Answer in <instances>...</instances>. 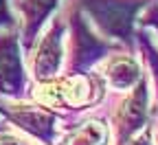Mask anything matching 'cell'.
Instances as JSON below:
<instances>
[{
    "mask_svg": "<svg viewBox=\"0 0 158 145\" xmlns=\"http://www.w3.org/2000/svg\"><path fill=\"white\" fill-rule=\"evenodd\" d=\"M108 97V86L99 70L86 73H59L46 81L29 84L27 99L44 103L53 110H62L64 119L86 114L88 110L101 106Z\"/></svg>",
    "mask_w": 158,
    "mask_h": 145,
    "instance_id": "6da1fadb",
    "label": "cell"
},
{
    "mask_svg": "<svg viewBox=\"0 0 158 145\" xmlns=\"http://www.w3.org/2000/svg\"><path fill=\"white\" fill-rule=\"evenodd\" d=\"M62 11L66 15V57L62 73L92 70L108 55L125 49L114 40L103 37L73 0H62Z\"/></svg>",
    "mask_w": 158,
    "mask_h": 145,
    "instance_id": "7a4b0ae2",
    "label": "cell"
},
{
    "mask_svg": "<svg viewBox=\"0 0 158 145\" xmlns=\"http://www.w3.org/2000/svg\"><path fill=\"white\" fill-rule=\"evenodd\" d=\"M84 11L88 22L108 40H114L127 51H134L136 20L154 0H73Z\"/></svg>",
    "mask_w": 158,
    "mask_h": 145,
    "instance_id": "3957f363",
    "label": "cell"
},
{
    "mask_svg": "<svg viewBox=\"0 0 158 145\" xmlns=\"http://www.w3.org/2000/svg\"><path fill=\"white\" fill-rule=\"evenodd\" d=\"M0 117L5 119L9 128L27 134L40 145H57L59 136H62L64 114L31 99L0 97Z\"/></svg>",
    "mask_w": 158,
    "mask_h": 145,
    "instance_id": "277c9868",
    "label": "cell"
},
{
    "mask_svg": "<svg viewBox=\"0 0 158 145\" xmlns=\"http://www.w3.org/2000/svg\"><path fill=\"white\" fill-rule=\"evenodd\" d=\"M64 57H66V15L59 7L44 24V29L40 31L37 40L24 55V62L33 81H46L64 70Z\"/></svg>",
    "mask_w": 158,
    "mask_h": 145,
    "instance_id": "5b68a950",
    "label": "cell"
},
{
    "mask_svg": "<svg viewBox=\"0 0 158 145\" xmlns=\"http://www.w3.org/2000/svg\"><path fill=\"white\" fill-rule=\"evenodd\" d=\"M152 110L154 103H152L149 79L147 75H143L127 92H121V97L114 101V108L108 114L112 143L123 145L130 136L141 132L152 119Z\"/></svg>",
    "mask_w": 158,
    "mask_h": 145,
    "instance_id": "8992f818",
    "label": "cell"
},
{
    "mask_svg": "<svg viewBox=\"0 0 158 145\" xmlns=\"http://www.w3.org/2000/svg\"><path fill=\"white\" fill-rule=\"evenodd\" d=\"M29 75L24 49L20 44V31H0V97L2 99H27Z\"/></svg>",
    "mask_w": 158,
    "mask_h": 145,
    "instance_id": "52a82bcc",
    "label": "cell"
},
{
    "mask_svg": "<svg viewBox=\"0 0 158 145\" xmlns=\"http://www.w3.org/2000/svg\"><path fill=\"white\" fill-rule=\"evenodd\" d=\"M13 11L18 15V31L20 44L24 49V55L37 40L40 31L51 20V15L62 7V0H11Z\"/></svg>",
    "mask_w": 158,
    "mask_h": 145,
    "instance_id": "ba28073f",
    "label": "cell"
},
{
    "mask_svg": "<svg viewBox=\"0 0 158 145\" xmlns=\"http://www.w3.org/2000/svg\"><path fill=\"white\" fill-rule=\"evenodd\" d=\"M64 136H59L57 145H110L112 130L108 117L101 114H79L62 123Z\"/></svg>",
    "mask_w": 158,
    "mask_h": 145,
    "instance_id": "9c48e42d",
    "label": "cell"
},
{
    "mask_svg": "<svg viewBox=\"0 0 158 145\" xmlns=\"http://www.w3.org/2000/svg\"><path fill=\"white\" fill-rule=\"evenodd\" d=\"M97 68H99V75L103 77L106 86L112 92H127L145 75L138 55L127 49H121V51L108 55L103 62L97 64Z\"/></svg>",
    "mask_w": 158,
    "mask_h": 145,
    "instance_id": "30bf717a",
    "label": "cell"
},
{
    "mask_svg": "<svg viewBox=\"0 0 158 145\" xmlns=\"http://www.w3.org/2000/svg\"><path fill=\"white\" fill-rule=\"evenodd\" d=\"M134 51L141 59V66L147 70V79L154 86L156 106H158V42L149 29L136 24L134 29Z\"/></svg>",
    "mask_w": 158,
    "mask_h": 145,
    "instance_id": "8fae6325",
    "label": "cell"
},
{
    "mask_svg": "<svg viewBox=\"0 0 158 145\" xmlns=\"http://www.w3.org/2000/svg\"><path fill=\"white\" fill-rule=\"evenodd\" d=\"M136 24H141V27L149 29V31H152V35L156 37V42H158V0L149 2L141 13H138Z\"/></svg>",
    "mask_w": 158,
    "mask_h": 145,
    "instance_id": "7c38bea8",
    "label": "cell"
},
{
    "mask_svg": "<svg viewBox=\"0 0 158 145\" xmlns=\"http://www.w3.org/2000/svg\"><path fill=\"white\" fill-rule=\"evenodd\" d=\"M0 145H40V143L29 139L22 132H18V130H11L7 126V128L0 130Z\"/></svg>",
    "mask_w": 158,
    "mask_h": 145,
    "instance_id": "4fadbf2b",
    "label": "cell"
},
{
    "mask_svg": "<svg viewBox=\"0 0 158 145\" xmlns=\"http://www.w3.org/2000/svg\"><path fill=\"white\" fill-rule=\"evenodd\" d=\"M7 29H18V15L11 0H0V31Z\"/></svg>",
    "mask_w": 158,
    "mask_h": 145,
    "instance_id": "5bb4252c",
    "label": "cell"
},
{
    "mask_svg": "<svg viewBox=\"0 0 158 145\" xmlns=\"http://www.w3.org/2000/svg\"><path fill=\"white\" fill-rule=\"evenodd\" d=\"M123 145H154V110H152V119L147 126L141 132H136L134 136H130Z\"/></svg>",
    "mask_w": 158,
    "mask_h": 145,
    "instance_id": "9a60e30c",
    "label": "cell"
},
{
    "mask_svg": "<svg viewBox=\"0 0 158 145\" xmlns=\"http://www.w3.org/2000/svg\"><path fill=\"white\" fill-rule=\"evenodd\" d=\"M154 145H158V106H154Z\"/></svg>",
    "mask_w": 158,
    "mask_h": 145,
    "instance_id": "2e32d148",
    "label": "cell"
},
{
    "mask_svg": "<svg viewBox=\"0 0 158 145\" xmlns=\"http://www.w3.org/2000/svg\"><path fill=\"white\" fill-rule=\"evenodd\" d=\"M2 128H7V123H5V119H2V117H0V130H2Z\"/></svg>",
    "mask_w": 158,
    "mask_h": 145,
    "instance_id": "e0dca14e",
    "label": "cell"
}]
</instances>
